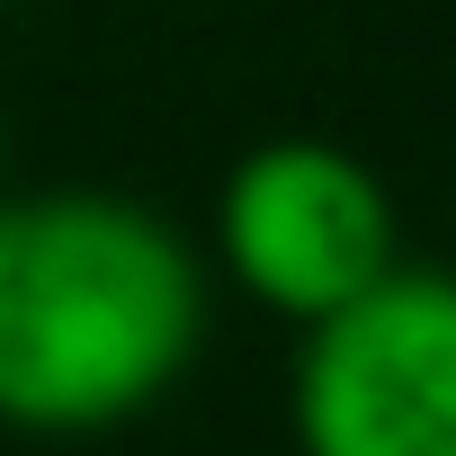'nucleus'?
I'll list each match as a JSON object with an SVG mask.
<instances>
[{"label":"nucleus","mask_w":456,"mask_h":456,"mask_svg":"<svg viewBox=\"0 0 456 456\" xmlns=\"http://www.w3.org/2000/svg\"><path fill=\"white\" fill-rule=\"evenodd\" d=\"M206 349V251L126 188L0 197V429L108 438Z\"/></svg>","instance_id":"nucleus-1"},{"label":"nucleus","mask_w":456,"mask_h":456,"mask_svg":"<svg viewBox=\"0 0 456 456\" xmlns=\"http://www.w3.org/2000/svg\"><path fill=\"white\" fill-rule=\"evenodd\" d=\"M296 456H456V269L394 260L305 322L287 367Z\"/></svg>","instance_id":"nucleus-2"},{"label":"nucleus","mask_w":456,"mask_h":456,"mask_svg":"<svg viewBox=\"0 0 456 456\" xmlns=\"http://www.w3.org/2000/svg\"><path fill=\"white\" fill-rule=\"evenodd\" d=\"M403 260V215L376 161L331 134H269L215 188V269L278 322H322Z\"/></svg>","instance_id":"nucleus-3"},{"label":"nucleus","mask_w":456,"mask_h":456,"mask_svg":"<svg viewBox=\"0 0 456 456\" xmlns=\"http://www.w3.org/2000/svg\"><path fill=\"white\" fill-rule=\"evenodd\" d=\"M0 197H10V143H0Z\"/></svg>","instance_id":"nucleus-4"}]
</instances>
